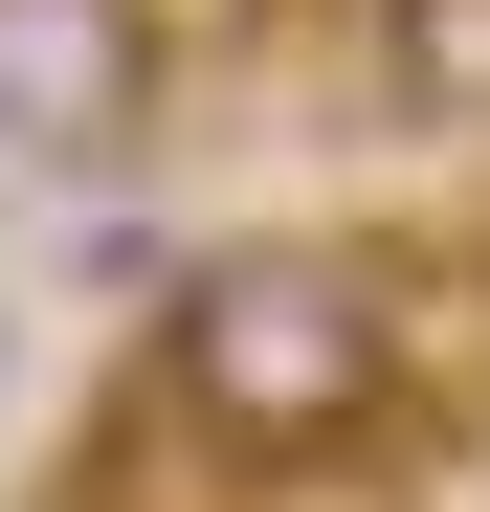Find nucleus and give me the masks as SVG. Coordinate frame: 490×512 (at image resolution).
Returning a JSON list of instances; mask_svg holds the SVG:
<instances>
[{
	"label": "nucleus",
	"mask_w": 490,
	"mask_h": 512,
	"mask_svg": "<svg viewBox=\"0 0 490 512\" xmlns=\"http://www.w3.org/2000/svg\"><path fill=\"white\" fill-rule=\"evenodd\" d=\"M379 379H401V290L357 268V245H312V223L201 245V268L156 290V357H134V401L179 423V446H245V468L357 446Z\"/></svg>",
	"instance_id": "obj_1"
},
{
	"label": "nucleus",
	"mask_w": 490,
	"mask_h": 512,
	"mask_svg": "<svg viewBox=\"0 0 490 512\" xmlns=\"http://www.w3.org/2000/svg\"><path fill=\"white\" fill-rule=\"evenodd\" d=\"M0 401H23V312H0Z\"/></svg>",
	"instance_id": "obj_4"
},
{
	"label": "nucleus",
	"mask_w": 490,
	"mask_h": 512,
	"mask_svg": "<svg viewBox=\"0 0 490 512\" xmlns=\"http://www.w3.org/2000/svg\"><path fill=\"white\" fill-rule=\"evenodd\" d=\"M134 112H156V23L134 0H0V179H112L134 156Z\"/></svg>",
	"instance_id": "obj_2"
},
{
	"label": "nucleus",
	"mask_w": 490,
	"mask_h": 512,
	"mask_svg": "<svg viewBox=\"0 0 490 512\" xmlns=\"http://www.w3.org/2000/svg\"><path fill=\"white\" fill-rule=\"evenodd\" d=\"M379 90L424 134H490V0H379Z\"/></svg>",
	"instance_id": "obj_3"
}]
</instances>
